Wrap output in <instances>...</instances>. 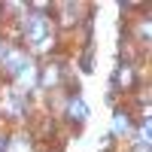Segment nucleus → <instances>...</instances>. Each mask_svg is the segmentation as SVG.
Listing matches in <instances>:
<instances>
[{"label":"nucleus","mask_w":152,"mask_h":152,"mask_svg":"<svg viewBox=\"0 0 152 152\" xmlns=\"http://www.w3.org/2000/svg\"><path fill=\"white\" fill-rule=\"evenodd\" d=\"M24 37H28V43H40L43 37H49V18H43V15H31L24 18Z\"/></svg>","instance_id":"obj_1"},{"label":"nucleus","mask_w":152,"mask_h":152,"mask_svg":"<svg viewBox=\"0 0 152 152\" xmlns=\"http://www.w3.org/2000/svg\"><path fill=\"white\" fill-rule=\"evenodd\" d=\"M116 85H119V88H131V85H134V67H131V64H119V70H116Z\"/></svg>","instance_id":"obj_2"},{"label":"nucleus","mask_w":152,"mask_h":152,"mask_svg":"<svg viewBox=\"0 0 152 152\" xmlns=\"http://www.w3.org/2000/svg\"><path fill=\"white\" fill-rule=\"evenodd\" d=\"M85 116H88V107L82 104L79 97H70V122H85Z\"/></svg>","instance_id":"obj_3"},{"label":"nucleus","mask_w":152,"mask_h":152,"mask_svg":"<svg viewBox=\"0 0 152 152\" xmlns=\"http://www.w3.org/2000/svg\"><path fill=\"white\" fill-rule=\"evenodd\" d=\"M61 79V67L58 64H46V70H43V85L49 88V85H55Z\"/></svg>","instance_id":"obj_4"},{"label":"nucleus","mask_w":152,"mask_h":152,"mask_svg":"<svg viewBox=\"0 0 152 152\" xmlns=\"http://www.w3.org/2000/svg\"><path fill=\"white\" fill-rule=\"evenodd\" d=\"M131 128V122L125 119V113H116V131H128Z\"/></svg>","instance_id":"obj_5"},{"label":"nucleus","mask_w":152,"mask_h":152,"mask_svg":"<svg viewBox=\"0 0 152 152\" xmlns=\"http://www.w3.org/2000/svg\"><path fill=\"white\" fill-rule=\"evenodd\" d=\"M0 43H3V40H0ZM6 52H9V49H6V46H0V61H3V55H6Z\"/></svg>","instance_id":"obj_6"},{"label":"nucleus","mask_w":152,"mask_h":152,"mask_svg":"<svg viewBox=\"0 0 152 152\" xmlns=\"http://www.w3.org/2000/svg\"><path fill=\"white\" fill-rule=\"evenodd\" d=\"M0 152H6V137H0Z\"/></svg>","instance_id":"obj_7"}]
</instances>
